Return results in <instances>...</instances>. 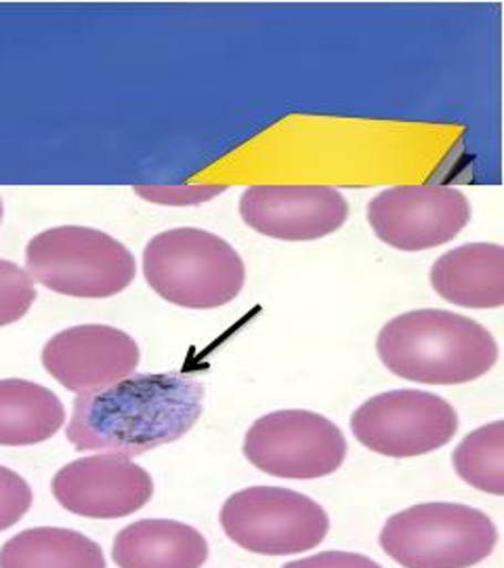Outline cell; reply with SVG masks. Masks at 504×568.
<instances>
[{
    "label": "cell",
    "mask_w": 504,
    "mask_h": 568,
    "mask_svg": "<svg viewBox=\"0 0 504 568\" xmlns=\"http://www.w3.org/2000/svg\"><path fill=\"white\" fill-rule=\"evenodd\" d=\"M377 352L398 377L429 386H461L484 377L498 361L485 326L445 310H414L381 328Z\"/></svg>",
    "instance_id": "obj_2"
},
{
    "label": "cell",
    "mask_w": 504,
    "mask_h": 568,
    "mask_svg": "<svg viewBox=\"0 0 504 568\" xmlns=\"http://www.w3.org/2000/svg\"><path fill=\"white\" fill-rule=\"evenodd\" d=\"M368 222L389 246L424 251L454 241L471 222V204L450 185H398L368 204Z\"/></svg>",
    "instance_id": "obj_9"
},
{
    "label": "cell",
    "mask_w": 504,
    "mask_h": 568,
    "mask_svg": "<svg viewBox=\"0 0 504 568\" xmlns=\"http://www.w3.org/2000/svg\"><path fill=\"white\" fill-rule=\"evenodd\" d=\"M63 422L65 408L55 392L25 379H0V447L44 443Z\"/></svg>",
    "instance_id": "obj_15"
},
{
    "label": "cell",
    "mask_w": 504,
    "mask_h": 568,
    "mask_svg": "<svg viewBox=\"0 0 504 568\" xmlns=\"http://www.w3.org/2000/svg\"><path fill=\"white\" fill-rule=\"evenodd\" d=\"M112 558L119 568H202L208 541L177 520H140L116 535Z\"/></svg>",
    "instance_id": "obj_14"
},
{
    "label": "cell",
    "mask_w": 504,
    "mask_h": 568,
    "mask_svg": "<svg viewBox=\"0 0 504 568\" xmlns=\"http://www.w3.org/2000/svg\"><path fill=\"white\" fill-rule=\"evenodd\" d=\"M498 530L480 509L461 504H421L393 514L381 548L403 568H471L494 551Z\"/></svg>",
    "instance_id": "obj_5"
},
{
    "label": "cell",
    "mask_w": 504,
    "mask_h": 568,
    "mask_svg": "<svg viewBox=\"0 0 504 568\" xmlns=\"http://www.w3.org/2000/svg\"><path fill=\"white\" fill-rule=\"evenodd\" d=\"M435 293L461 307L490 310L504 305V248L501 244H463L431 267Z\"/></svg>",
    "instance_id": "obj_13"
},
{
    "label": "cell",
    "mask_w": 504,
    "mask_h": 568,
    "mask_svg": "<svg viewBox=\"0 0 504 568\" xmlns=\"http://www.w3.org/2000/svg\"><path fill=\"white\" fill-rule=\"evenodd\" d=\"M51 488L61 508L82 518L114 520L145 508L154 480L131 457L101 453L61 467Z\"/></svg>",
    "instance_id": "obj_10"
},
{
    "label": "cell",
    "mask_w": 504,
    "mask_h": 568,
    "mask_svg": "<svg viewBox=\"0 0 504 568\" xmlns=\"http://www.w3.org/2000/svg\"><path fill=\"white\" fill-rule=\"evenodd\" d=\"M37 300L34 281L20 265L0 260V326L21 321Z\"/></svg>",
    "instance_id": "obj_18"
},
{
    "label": "cell",
    "mask_w": 504,
    "mask_h": 568,
    "mask_svg": "<svg viewBox=\"0 0 504 568\" xmlns=\"http://www.w3.org/2000/svg\"><path fill=\"white\" fill-rule=\"evenodd\" d=\"M227 187L225 185H137L135 192L156 204L171 206H192L217 199Z\"/></svg>",
    "instance_id": "obj_20"
},
{
    "label": "cell",
    "mask_w": 504,
    "mask_h": 568,
    "mask_svg": "<svg viewBox=\"0 0 504 568\" xmlns=\"http://www.w3.org/2000/svg\"><path fill=\"white\" fill-rule=\"evenodd\" d=\"M0 568H105L103 549L79 530H21L0 548Z\"/></svg>",
    "instance_id": "obj_16"
},
{
    "label": "cell",
    "mask_w": 504,
    "mask_h": 568,
    "mask_svg": "<svg viewBox=\"0 0 504 568\" xmlns=\"http://www.w3.org/2000/svg\"><path fill=\"white\" fill-rule=\"evenodd\" d=\"M244 455L276 478L316 480L343 466V432L311 410H276L255 422L244 440Z\"/></svg>",
    "instance_id": "obj_7"
},
{
    "label": "cell",
    "mask_w": 504,
    "mask_h": 568,
    "mask_svg": "<svg viewBox=\"0 0 504 568\" xmlns=\"http://www.w3.org/2000/svg\"><path fill=\"white\" fill-rule=\"evenodd\" d=\"M466 485L490 495H504V424L494 422L469 434L452 455Z\"/></svg>",
    "instance_id": "obj_17"
},
{
    "label": "cell",
    "mask_w": 504,
    "mask_h": 568,
    "mask_svg": "<svg viewBox=\"0 0 504 568\" xmlns=\"http://www.w3.org/2000/svg\"><path fill=\"white\" fill-rule=\"evenodd\" d=\"M25 265L32 281L82 300L119 295L137 274L135 257L124 244L81 225H61L34 236L25 248Z\"/></svg>",
    "instance_id": "obj_4"
},
{
    "label": "cell",
    "mask_w": 504,
    "mask_h": 568,
    "mask_svg": "<svg viewBox=\"0 0 504 568\" xmlns=\"http://www.w3.org/2000/svg\"><path fill=\"white\" fill-rule=\"evenodd\" d=\"M282 568H383L379 562L353 551H322L302 560L288 562Z\"/></svg>",
    "instance_id": "obj_21"
},
{
    "label": "cell",
    "mask_w": 504,
    "mask_h": 568,
    "mask_svg": "<svg viewBox=\"0 0 504 568\" xmlns=\"http://www.w3.org/2000/svg\"><path fill=\"white\" fill-rule=\"evenodd\" d=\"M2 211H4V209H2V201H0V224H2Z\"/></svg>",
    "instance_id": "obj_22"
},
{
    "label": "cell",
    "mask_w": 504,
    "mask_h": 568,
    "mask_svg": "<svg viewBox=\"0 0 504 568\" xmlns=\"http://www.w3.org/2000/svg\"><path fill=\"white\" fill-rule=\"evenodd\" d=\"M143 274L162 300L189 310L232 304L246 283L240 253L198 227L154 236L143 251Z\"/></svg>",
    "instance_id": "obj_3"
},
{
    "label": "cell",
    "mask_w": 504,
    "mask_h": 568,
    "mask_svg": "<svg viewBox=\"0 0 504 568\" xmlns=\"http://www.w3.org/2000/svg\"><path fill=\"white\" fill-rule=\"evenodd\" d=\"M459 429L454 406L421 389H393L366 400L351 417L363 447L387 457H419L445 447Z\"/></svg>",
    "instance_id": "obj_8"
},
{
    "label": "cell",
    "mask_w": 504,
    "mask_h": 568,
    "mask_svg": "<svg viewBox=\"0 0 504 568\" xmlns=\"http://www.w3.org/2000/svg\"><path fill=\"white\" fill-rule=\"evenodd\" d=\"M244 224L278 241H318L347 222L349 204L328 185H253L240 199Z\"/></svg>",
    "instance_id": "obj_12"
},
{
    "label": "cell",
    "mask_w": 504,
    "mask_h": 568,
    "mask_svg": "<svg viewBox=\"0 0 504 568\" xmlns=\"http://www.w3.org/2000/svg\"><path fill=\"white\" fill-rule=\"evenodd\" d=\"M225 535L261 556H290L318 548L328 535L326 509L311 497L280 487L244 488L222 509Z\"/></svg>",
    "instance_id": "obj_6"
},
{
    "label": "cell",
    "mask_w": 504,
    "mask_h": 568,
    "mask_svg": "<svg viewBox=\"0 0 504 568\" xmlns=\"http://www.w3.org/2000/svg\"><path fill=\"white\" fill-rule=\"evenodd\" d=\"M41 358L53 379L81 396L133 375L142 352L137 342L116 326L81 325L49 339Z\"/></svg>",
    "instance_id": "obj_11"
},
{
    "label": "cell",
    "mask_w": 504,
    "mask_h": 568,
    "mask_svg": "<svg viewBox=\"0 0 504 568\" xmlns=\"http://www.w3.org/2000/svg\"><path fill=\"white\" fill-rule=\"evenodd\" d=\"M204 384L182 373H133L114 386L81 394L68 424L79 450L126 457L171 445L198 424Z\"/></svg>",
    "instance_id": "obj_1"
},
{
    "label": "cell",
    "mask_w": 504,
    "mask_h": 568,
    "mask_svg": "<svg viewBox=\"0 0 504 568\" xmlns=\"http://www.w3.org/2000/svg\"><path fill=\"white\" fill-rule=\"evenodd\" d=\"M32 488L18 471L0 466V532L16 527L32 508Z\"/></svg>",
    "instance_id": "obj_19"
}]
</instances>
